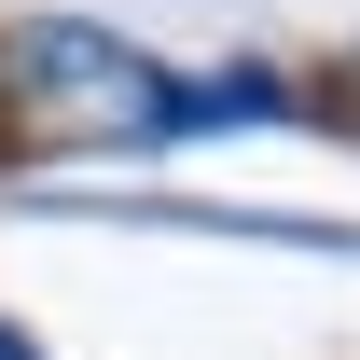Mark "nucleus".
Returning <instances> with one entry per match:
<instances>
[{
  "mask_svg": "<svg viewBox=\"0 0 360 360\" xmlns=\"http://www.w3.org/2000/svg\"><path fill=\"white\" fill-rule=\"evenodd\" d=\"M0 360H42V347H28V333H0Z\"/></svg>",
  "mask_w": 360,
  "mask_h": 360,
  "instance_id": "2",
  "label": "nucleus"
},
{
  "mask_svg": "<svg viewBox=\"0 0 360 360\" xmlns=\"http://www.w3.org/2000/svg\"><path fill=\"white\" fill-rule=\"evenodd\" d=\"M0 125L14 139H97V153H125V139L180 125V84L139 42H111V28L42 14V28H0Z\"/></svg>",
  "mask_w": 360,
  "mask_h": 360,
  "instance_id": "1",
  "label": "nucleus"
}]
</instances>
